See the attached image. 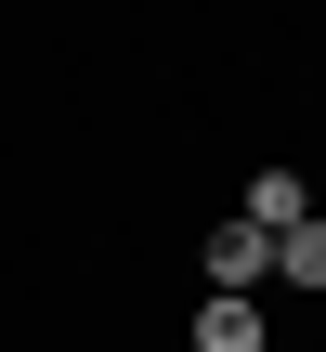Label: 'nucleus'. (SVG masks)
<instances>
[{
  "label": "nucleus",
  "mask_w": 326,
  "mask_h": 352,
  "mask_svg": "<svg viewBox=\"0 0 326 352\" xmlns=\"http://www.w3.org/2000/svg\"><path fill=\"white\" fill-rule=\"evenodd\" d=\"M196 261H209V300H261L274 287V235H248V222H209Z\"/></svg>",
  "instance_id": "obj_1"
},
{
  "label": "nucleus",
  "mask_w": 326,
  "mask_h": 352,
  "mask_svg": "<svg viewBox=\"0 0 326 352\" xmlns=\"http://www.w3.org/2000/svg\"><path fill=\"white\" fill-rule=\"evenodd\" d=\"M183 352H287V340L261 327V300H196V327H183Z\"/></svg>",
  "instance_id": "obj_2"
},
{
  "label": "nucleus",
  "mask_w": 326,
  "mask_h": 352,
  "mask_svg": "<svg viewBox=\"0 0 326 352\" xmlns=\"http://www.w3.org/2000/svg\"><path fill=\"white\" fill-rule=\"evenodd\" d=\"M235 222H248V235H287V222H314V183H301V170H261Z\"/></svg>",
  "instance_id": "obj_3"
},
{
  "label": "nucleus",
  "mask_w": 326,
  "mask_h": 352,
  "mask_svg": "<svg viewBox=\"0 0 326 352\" xmlns=\"http://www.w3.org/2000/svg\"><path fill=\"white\" fill-rule=\"evenodd\" d=\"M274 274H287L301 300H326V209H314V222H287V235H274Z\"/></svg>",
  "instance_id": "obj_4"
}]
</instances>
